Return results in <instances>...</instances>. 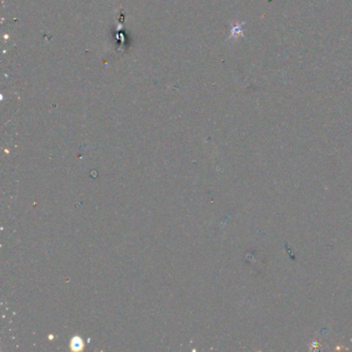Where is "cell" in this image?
<instances>
[{"mask_svg": "<svg viewBox=\"0 0 352 352\" xmlns=\"http://www.w3.org/2000/svg\"><path fill=\"white\" fill-rule=\"evenodd\" d=\"M71 346H72L73 349L78 350V349H80L81 347L83 346V342L81 341V339H78V338H75V339L72 340V344H71Z\"/></svg>", "mask_w": 352, "mask_h": 352, "instance_id": "obj_1", "label": "cell"}]
</instances>
